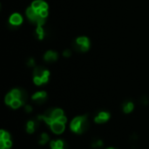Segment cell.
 <instances>
[{"label": "cell", "mask_w": 149, "mask_h": 149, "mask_svg": "<svg viewBox=\"0 0 149 149\" xmlns=\"http://www.w3.org/2000/svg\"><path fill=\"white\" fill-rule=\"evenodd\" d=\"M9 148H10V147H7V146H5V147H4L3 149H9Z\"/></svg>", "instance_id": "25"}, {"label": "cell", "mask_w": 149, "mask_h": 149, "mask_svg": "<svg viewBox=\"0 0 149 149\" xmlns=\"http://www.w3.org/2000/svg\"><path fill=\"white\" fill-rule=\"evenodd\" d=\"M56 144H57V146L58 147H63L64 146V142L62 140H58V141H56Z\"/></svg>", "instance_id": "19"}, {"label": "cell", "mask_w": 149, "mask_h": 149, "mask_svg": "<svg viewBox=\"0 0 149 149\" xmlns=\"http://www.w3.org/2000/svg\"><path fill=\"white\" fill-rule=\"evenodd\" d=\"M9 23L13 26H18L23 23V18L19 13H13L9 18Z\"/></svg>", "instance_id": "5"}, {"label": "cell", "mask_w": 149, "mask_h": 149, "mask_svg": "<svg viewBox=\"0 0 149 149\" xmlns=\"http://www.w3.org/2000/svg\"><path fill=\"white\" fill-rule=\"evenodd\" d=\"M14 100V97L12 96V94L10 93H8L7 95H6V97H5V103L7 104V105H11L12 104V102Z\"/></svg>", "instance_id": "15"}, {"label": "cell", "mask_w": 149, "mask_h": 149, "mask_svg": "<svg viewBox=\"0 0 149 149\" xmlns=\"http://www.w3.org/2000/svg\"><path fill=\"white\" fill-rule=\"evenodd\" d=\"M50 72L41 66H38L34 70L33 81L37 85H40L44 83H46L49 79Z\"/></svg>", "instance_id": "2"}, {"label": "cell", "mask_w": 149, "mask_h": 149, "mask_svg": "<svg viewBox=\"0 0 149 149\" xmlns=\"http://www.w3.org/2000/svg\"><path fill=\"white\" fill-rule=\"evenodd\" d=\"M0 136H1V140H8L10 139V136H9V133L5 132L4 130H1V133H0Z\"/></svg>", "instance_id": "16"}, {"label": "cell", "mask_w": 149, "mask_h": 149, "mask_svg": "<svg viewBox=\"0 0 149 149\" xmlns=\"http://www.w3.org/2000/svg\"><path fill=\"white\" fill-rule=\"evenodd\" d=\"M44 59L45 61H55L58 59V53L52 51H48L44 55Z\"/></svg>", "instance_id": "8"}, {"label": "cell", "mask_w": 149, "mask_h": 149, "mask_svg": "<svg viewBox=\"0 0 149 149\" xmlns=\"http://www.w3.org/2000/svg\"><path fill=\"white\" fill-rule=\"evenodd\" d=\"M33 65H34V60H33V58H31V59H30V60H29L28 66H33Z\"/></svg>", "instance_id": "23"}, {"label": "cell", "mask_w": 149, "mask_h": 149, "mask_svg": "<svg viewBox=\"0 0 149 149\" xmlns=\"http://www.w3.org/2000/svg\"><path fill=\"white\" fill-rule=\"evenodd\" d=\"M64 112L61 109H54L53 110V112H52V119L53 121H58L59 118H60L61 116H63Z\"/></svg>", "instance_id": "11"}, {"label": "cell", "mask_w": 149, "mask_h": 149, "mask_svg": "<svg viewBox=\"0 0 149 149\" xmlns=\"http://www.w3.org/2000/svg\"><path fill=\"white\" fill-rule=\"evenodd\" d=\"M58 121H59V122H61V123H63V124H65L66 122V118L63 115V116H61L60 118L58 119Z\"/></svg>", "instance_id": "18"}, {"label": "cell", "mask_w": 149, "mask_h": 149, "mask_svg": "<svg viewBox=\"0 0 149 149\" xmlns=\"http://www.w3.org/2000/svg\"><path fill=\"white\" fill-rule=\"evenodd\" d=\"M49 140V137H48V135L46 134V133H43L42 135H41V140H40V144H45L47 141Z\"/></svg>", "instance_id": "17"}, {"label": "cell", "mask_w": 149, "mask_h": 149, "mask_svg": "<svg viewBox=\"0 0 149 149\" xmlns=\"http://www.w3.org/2000/svg\"><path fill=\"white\" fill-rule=\"evenodd\" d=\"M39 125V122H35V121H29L27 124V132L30 133H33L35 129L37 128Z\"/></svg>", "instance_id": "10"}, {"label": "cell", "mask_w": 149, "mask_h": 149, "mask_svg": "<svg viewBox=\"0 0 149 149\" xmlns=\"http://www.w3.org/2000/svg\"><path fill=\"white\" fill-rule=\"evenodd\" d=\"M25 111H26L27 112H32V106H25Z\"/></svg>", "instance_id": "22"}, {"label": "cell", "mask_w": 149, "mask_h": 149, "mask_svg": "<svg viewBox=\"0 0 149 149\" xmlns=\"http://www.w3.org/2000/svg\"><path fill=\"white\" fill-rule=\"evenodd\" d=\"M63 54H64L65 57H69V56L71 55V51H70L69 50H66V51L63 52Z\"/></svg>", "instance_id": "20"}, {"label": "cell", "mask_w": 149, "mask_h": 149, "mask_svg": "<svg viewBox=\"0 0 149 149\" xmlns=\"http://www.w3.org/2000/svg\"><path fill=\"white\" fill-rule=\"evenodd\" d=\"M109 113L108 112H102L99 114L98 117L95 118V121L97 123H104L106 122L108 119H109Z\"/></svg>", "instance_id": "9"}, {"label": "cell", "mask_w": 149, "mask_h": 149, "mask_svg": "<svg viewBox=\"0 0 149 149\" xmlns=\"http://www.w3.org/2000/svg\"><path fill=\"white\" fill-rule=\"evenodd\" d=\"M5 146H7V147H11L12 146V141L10 140H5Z\"/></svg>", "instance_id": "21"}, {"label": "cell", "mask_w": 149, "mask_h": 149, "mask_svg": "<svg viewBox=\"0 0 149 149\" xmlns=\"http://www.w3.org/2000/svg\"><path fill=\"white\" fill-rule=\"evenodd\" d=\"M133 109V104L132 102H126L123 106V110L125 112L128 113L130 112H132Z\"/></svg>", "instance_id": "12"}, {"label": "cell", "mask_w": 149, "mask_h": 149, "mask_svg": "<svg viewBox=\"0 0 149 149\" xmlns=\"http://www.w3.org/2000/svg\"><path fill=\"white\" fill-rule=\"evenodd\" d=\"M31 7L37 13V15L42 18H46L48 16V5L44 0H35L33 2Z\"/></svg>", "instance_id": "3"}, {"label": "cell", "mask_w": 149, "mask_h": 149, "mask_svg": "<svg viewBox=\"0 0 149 149\" xmlns=\"http://www.w3.org/2000/svg\"><path fill=\"white\" fill-rule=\"evenodd\" d=\"M77 48L80 51H87L90 48V40L86 37H79L75 40Z\"/></svg>", "instance_id": "4"}, {"label": "cell", "mask_w": 149, "mask_h": 149, "mask_svg": "<svg viewBox=\"0 0 149 149\" xmlns=\"http://www.w3.org/2000/svg\"><path fill=\"white\" fill-rule=\"evenodd\" d=\"M89 127V123L87 121V116H81L77 117L72 121L71 123V129L77 133H82Z\"/></svg>", "instance_id": "1"}, {"label": "cell", "mask_w": 149, "mask_h": 149, "mask_svg": "<svg viewBox=\"0 0 149 149\" xmlns=\"http://www.w3.org/2000/svg\"><path fill=\"white\" fill-rule=\"evenodd\" d=\"M45 99H46V93L45 92H39L33 96V100L38 104L43 103L45 100Z\"/></svg>", "instance_id": "7"}, {"label": "cell", "mask_w": 149, "mask_h": 149, "mask_svg": "<svg viewBox=\"0 0 149 149\" xmlns=\"http://www.w3.org/2000/svg\"><path fill=\"white\" fill-rule=\"evenodd\" d=\"M52 149H64V147H58V146H56V147H54Z\"/></svg>", "instance_id": "24"}, {"label": "cell", "mask_w": 149, "mask_h": 149, "mask_svg": "<svg viewBox=\"0 0 149 149\" xmlns=\"http://www.w3.org/2000/svg\"><path fill=\"white\" fill-rule=\"evenodd\" d=\"M36 33L39 37V39H43L45 37V32H44V29L42 28V26H37L36 29Z\"/></svg>", "instance_id": "13"}, {"label": "cell", "mask_w": 149, "mask_h": 149, "mask_svg": "<svg viewBox=\"0 0 149 149\" xmlns=\"http://www.w3.org/2000/svg\"><path fill=\"white\" fill-rule=\"evenodd\" d=\"M51 130L55 133H61L64 132L65 130V125L61 122H59L58 121H55L51 125Z\"/></svg>", "instance_id": "6"}, {"label": "cell", "mask_w": 149, "mask_h": 149, "mask_svg": "<svg viewBox=\"0 0 149 149\" xmlns=\"http://www.w3.org/2000/svg\"><path fill=\"white\" fill-rule=\"evenodd\" d=\"M22 104H23V103L20 101V100H14L12 102L11 106H12V108H18V107H19Z\"/></svg>", "instance_id": "14"}, {"label": "cell", "mask_w": 149, "mask_h": 149, "mask_svg": "<svg viewBox=\"0 0 149 149\" xmlns=\"http://www.w3.org/2000/svg\"><path fill=\"white\" fill-rule=\"evenodd\" d=\"M108 149H112V148H108Z\"/></svg>", "instance_id": "26"}]
</instances>
